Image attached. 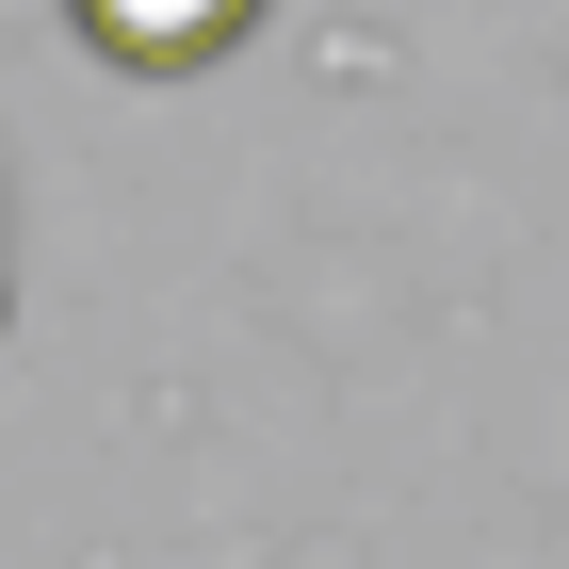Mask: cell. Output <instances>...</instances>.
<instances>
[{
    "label": "cell",
    "instance_id": "obj_1",
    "mask_svg": "<svg viewBox=\"0 0 569 569\" xmlns=\"http://www.w3.org/2000/svg\"><path fill=\"white\" fill-rule=\"evenodd\" d=\"M261 17L277 0H66V33H82L98 66H131V82H196V66H228Z\"/></svg>",
    "mask_w": 569,
    "mask_h": 569
}]
</instances>
